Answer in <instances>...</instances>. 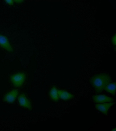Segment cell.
<instances>
[{"label": "cell", "mask_w": 116, "mask_h": 131, "mask_svg": "<svg viewBox=\"0 0 116 131\" xmlns=\"http://www.w3.org/2000/svg\"><path fill=\"white\" fill-rule=\"evenodd\" d=\"M111 81L110 76L105 73L96 74L90 80V83L97 94L102 92L104 90L105 87Z\"/></svg>", "instance_id": "cell-1"}, {"label": "cell", "mask_w": 116, "mask_h": 131, "mask_svg": "<svg viewBox=\"0 0 116 131\" xmlns=\"http://www.w3.org/2000/svg\"><path fill=\"white\" fill-rule=\"evenodd\" d=\"M18 101L20 106L28 110H31L32 107V103L24 94H21L18 97Z\"/></svg>", "instance_id": "cell-3"}, {"label": "cell", "mask_w": 116, "mask_h": 131, "mask_svg": "<svg viewBox=\"0 0 116 131\" xmlns=\"http://www.w3.org/2000/svg\"><path fill=\"white\" fill-rule=\"evenodd\" d=\"M112 43L114 44V45H115L116 44V36H114V37L112 38Z\"/></svg>", "instance_id": "cell-13"}, {"label": "cell", "mask_w": 116, "mask_h": 131, "mask_svg": "<svg viewBox=\"0 0 116 131\" xmlns=\"http://www.w3.org/2000/svg\"><path fill=\"white\" fill-rule=\"evenodd\" d=\"M14 3H16L17 4H21L23 3V2H24V1L23 0H16V1H14Z\"/></svg>", "instance_id": "cell-12"}, {"label": "cell", "mask_w": 116, "mask_h": 131, "mask_svg": "<svg viewBox=\"0 0 116 131\" xmlns=\"http://www.w3.org/2000/svg\"><path fill=\"white\" fill-rule=\"evenodd\" d=\"M59 98L64 101H68L73 99L74 96L67 91L61 90H58Z\"/></svg>", "instance_id": "cell-8"}, {"label": "cell", "mask_w": 116, "mask_h": 131, "mask_svg": "<svg viewBox=\"0 0 116 131\" xmlns=\"http://www.w3.org/2000/svg\"><path fill=\"white\" fill-rule=\"evenodd\" d=\"M58 89L55 86L52 87L49 92V95L51 99L53 101L57 102L59 100Z\"/></svg>", "instance_id": "cell-9"}, {"label": "cell", "mask_w": 116, "mask_h": 131, "mask_svg": "<svg viewBox=\"0 0 116 131\" xmlns=\"http://www.w3.org/2000/svg\"><path fill=\"white\" fill-rule=\"evenodd\" d=\"M116 87V83L115 82L110 83L105 87L104 90L114 95L115 94Z\"/></svg>", "instance_id": "cell-10"}, {"label": "cell", "mask_w": 116, "mask_h": 131, "mask_svg": "<svg viewBox=\"0 0 116 131\" xmlns=\"http://www.w3.org/2000/svg\"><path fill=\"white\" fill-rule=\"evenodd\" d=\"M26 75L24 72H18L10 76L11 82L16 88H20L23 86L25 80Z\"/></svg>", "instance_id": "cell-2"}, {"label": "cell", "mask_w": 116, "mask_h": 131, "mask_svg": "<svg viewBox=\"0 0 116 131\" xmlns=\"http://www.w3.org/2000/svg\"><path fill=\"white\" fill-rule=\"evenodd\" d=\"M5 3L10 5H12L14 3V1L12 0H6L5 1Z\"/></svg>", "instance_id": "cell-11"}, {"label": "cell", "mask_w": 116, "mask_h": 131, "mask_svg": "<svg viewBox=\"0 0 116 131\" xmlns=\"http://www.w3.org/2000/svg\"><path fill=\"white\" fill-rule=\"evenodd\" d=\"M0 46L7 51L12 52L13 49L9 39L5 36L0 34Z\"/></svg>", "instance_id": "cell-4"}, {"label": "cell", "mask_w": 116, "mask_h": 131, "mask_svg": "<svg viewBox=\"0 0 116 131\" xmlns=\"http://www.w3.org/2000/svg\"><path fill=\"white\" fill-rule=\"evenodd\" d=\"M92 99L94 102L98 104L110 103L114 101V99L112 98L105 95H95L93 96Z\"/></svg>", "instance_id": "cell-6"}, {"label": "cell", "mask_w": 116, "mask_h": 131, "mask_svg": "<svg viewBox=\"0 0 116 131\" xmlns=\"http://www.w3.org/2000/svg\"><path fill=\"white\" fill-rule=\"evenodd\" d=\"M113 102L108 103H103L98 104L95 105V108L105 115H107L109 110L111 107L114 105Z\"/></svg>", "instance_id": "cell-7"}, {"label": "cell", "mask_w": 116, "mask_h": 131, "mask_svg": "<svg viewBox=\"0 0 116 131\" xmlns=\"http://www.w3.org/2000/svg\"><path fill=\"white\" fill-rule=\"evenodd\" d=\"M19 91L17 89H13L7 93L4 97V101L7 103H12L16 101L18 95Z\"/></svg>", "instance_id": "cell-5"}]
</instances>
